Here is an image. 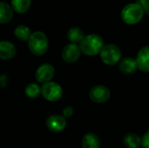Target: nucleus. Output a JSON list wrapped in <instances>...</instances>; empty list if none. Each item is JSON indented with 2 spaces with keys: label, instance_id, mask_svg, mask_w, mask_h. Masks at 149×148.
Segmentation results:
<instances>
[{
  "label": "nucleus",
  "instance_id": "obj_1",
  "mask_svg": "<svg viewBox=\"0 0 149 148\" xmlns=\"http://www.w3.org/2000/svg\"><path fill=\"white\" fill-rule=\"evenodd\" d=\"M103 38L96 34H89L85 36L79 43V49L81 52L87 56H94L100 52L104 46Z\"/></svg>",
  "mask_w": 149,
  "mask_h": 148
},
{
  "label": "nucleus",
  "instance_id": "obj_5",
  "mask_svg": "<svg viewBox=\"0 0 149 148\" xmlns=\"http://www.w3.org/2000/svg\"><path fill=\"white\" fill-rule=\"evenodd\" d=\"M41 93L46 100L55 102L62 98L63 90L58 83L50 81L43 84L41 87Z\"/></svg>",
  "mask_w": 149,
  "mask_h": 148
},
{
  "label": "nucleus",
  "instance_id": "obj_4",
  "mask_svg": "<svg viewBox=\"0 0 149 148\" xmlns=\"http://www.w3.org/2000/svg\"><path fill=\"white\" fill-rule=\"evenodd\" d=\"M100 54L103 63L107 65H114L115 64L119 63L121 58L120 49L113 44L104 45Z\"/></svg>",
  "mask_w": 149,
  "mask_h": 148
},
{
  "label": "nucleus",
  "instance_id": "obj_21",
  "mask_svg": "<svg viewBox=\"0 0 149 148\" xmlns=\"http://www.w3.org/2000/svg\"><path fill=\"white\" fill-rule=\"evenodd\" d=\"M142 148H149V131H148L141 138Z\"/></svg>",
  "mask_w": 149,
  "mask_h": 148
},
{
  "label": "nucleus",
  "instance_id": "obj_7",
  "mask_svg": "<svg viewBox=\"0 0 149 148\" xmlns=\"http://www.w3.org/2000/svg\"><path fill=\"white\" fill-rule=\"evenodd\" d=\"M81 55V51L79 46L76 44H69L65 46L62 51V58L63 59L68 63L72 64L76 62Z\"/></svg>",
  "mask_w": 149,
  "mask_h": 148
},
{
  "label": "nucleus",
  "instance_id": "obj_10",
  "mask_svg": "<svg viewBox=\"0 0 149 148\" xmlns=\"http://www.w3.org/2000/svg\"><path fill=\"white\" fill-rule=\"evenodd\" d=\"M138 69L143 72H149V45L142 47L136 57Z\"/></svg>",
  "mask_w": 149,
  "mask_h": 148
},
{
  "label": "nucleus",
  "instance_id": "obj_3",
  "mask_svg": "<svg viewBox=\"0 0 149 148\" xmlns=\"http://www.w3.org/2000/svg\"><path fill=\"white\" fill-rule=\"evenodd\" d=\"M144 15V10L136 3L127 4L121 10V18L127 24H135L139 23Z\"/></svg>",
  "mask_w": 149,
  "mask_h": 148
},
{
  "label": "nucleus",
  "instance_id": "obj_17",
  "mask_svg": "<svg viewBox=\"0 0 149 148\" xmlns=\"http://www.w3.org/2000/svg\"><path fill=\"white\" fill-rule=\"evenodd\" d=\"M31 3V0H11V7L14 11L23 14L29 10Z\"/></svg>",
  "mask_w": 149,
  "mask_h": 148
},
{
  "label": "nucleus",
  "instance_id": "obj_2",
  "mask_svg": "<svg viewBox=\"0 0 149 148\" xmlns=\"http://www.w3.org/2000/svg\"><path fill=\"white\" fill-rule=\"evenodd\" d=\"M28 44L31 51L36 56L44 55L49 46V41L46 35L42 31L32 32L29 40Z\"/></svg>",
  "mask_w": 149,
  "mask_h": 148
},
{
  "label": "nucleus",
  "instance_id": "obj_12",
  "mask_svg": "<svg viewBox=\"0 0 149 148\" xmlns=\"http://www.w3.org/2000/svg\"><path fill=\"white\" fill-rule=\"evenodd\" d=\"M16 55L15 45L9 41L0 42V58L10 59Z\"/></svg>",
  "mask_w": 149,
  "mask_h": 148
},
{
  "label": "nucleus",
  "instance_id": "obj_19",
  "mask_svg": "<svg viewBox=\"0 0 149 148\" xmlns=\"http://www.w3.org/2000/svg\"><path fill=\"white\" fill-rule=\"evenodd\" d=\"M25 94L30 99H37L41 94V87L37 84L31 83L25 88Z\"/></svg>",
  "mask_w": 149,
  "mask_h": 148
},
{
  "label": "nucleus",
  "instance_id": "obj_20",
  "mask_svg": "<svg viewBox=\"0 0 149 148\" xmlns=\"http://www.w3.org/2000/svg\"><path fill=\"white\" fill-rule=\"evenodd\" d=\"M136 3L141 6V8L144 10V13L146 12L149 14V0H137Z\"/></svg>",
  "mask_w": 149,
  "mask_h": 148
},
{
  "label": "nucleus",
  "instance_id": "obj_14",
  "mask_svg": "<svg viewBox=\"0 0 149 148\" xmlns=\"http://www.w3.org/2000/svg\"><path fill=\"white\" fill-rule=\"evenodd\" d=\"M82 148H100V140L98 136L93 133H86L82 139Z\"/></svg>",
  "mask_w": 149,
  "mask_h": 148
},
{
  "label": "nucleus",
  "instance_id": "obj_18",
  "mask_svg": "<svg viewBox=\"0 0 149 148\" xmlns=\"http://www.w3.org/2000/svg\"><path fill=\"white\" fill-rule=\"evenodd\" d=\"M14 35L16 36V38L17 39L22 40V41H26V40H29L30 37L31 35V30L29 27H27L26 25H24V24H20L15 28Z\"/></svg>",
  "mask_w": 149,
  "mask_h": 148
},
{
  "label": "nucleus",
  "instance_id": "obj_6",
  "mask_svg": "<svg viewBox=\"0 0 149 148\" xmlns=\"http://www.w3.org/2000/svg\"><path fill=\"white\" fill-rule=\"evenodd\" d=\"M89 96H90V99L93 102L101 104V103H105L107 100H109L111 93L107 87L100 85H96L91 89Z\"/></svg>",
  "mask_w": 149,
  "mask_h": 148
},
{
  "label": "nucleus",
  "instance_id": "obj_11",
  "mask_svg": "<svg viewBox=\"0 0 149 148\" xmlns=\"http://www.w3.org/2000/svg\"><path fill=\"white\" fill-rule=\"evenodd\" d=\"M119 69L122 73L125 74L134 73L138 69L136 59L131 57H127L120 59V61L119 62Z\"/></svg>",
  "mask_w": 149,
  "mask_h": 148
},
{
  "label": "nucleus",
  "instance_id": "obj_22",
  "mask_svg": "<svg viewBox=\"0 0 149 148\" xmlns=\"http://www.w3.org/2000/svg\"><path fill=\"white\" fill-rule=\"evenodd\" d=\"M72 114H73V108L71 107V106L65 107V108L64 109V111H63L64 118H69V117H71Z\"/></svg>",
  "mask_w": 149,
  "mask_h": 148
},
{
  "label": "nucleus",
  "instance_id": "obj_16",
  "mask_svg": "<svg viewBox=\"0 0 149 148\" xmlns=\"http://www.w3.org/2000/svg\"><path fill=\"white\" fill-rule=\"evenodd\" d=\"M84 37L83 31L79 27H72L67 31V38L72 42V44H77V43H80Z\"/></svg>",
  "mask_w": 149,
  "mask_h": 148
},
{
  "label": "nucleus",
  "instance_id": "obj_8",
  "mask_svg": "<svg viewBox=\"0 0 149 148\" xmlns=\"http://www.w3.org/2000/svg\"><path fill=\"white\" fill-rule=\"evenodd\" d=\"M35 76L39 83L45 84L50 82L54 76V68L50 64H44L38 68Z\"/></svg>",
  "mask_w": 149,
  "mask_h": 148
},
{
  "label": "nucleus",
  "instance_id": "obj_9",
  "mask_svg": "<svg viewBox=\"0 0 149 148\" xmlns=\"http://www.w3.org/2000/svg\"><path fill=\"white\" fill-rule=\"evenodd\" d=\"M47 127L54 133L62 132L66 126V120L65 118L59 115H52L48 117L46 120Z\"/></svg>",
  "mask_w": 149,
  "mask_h": 148
},
{
  "label": "nucleus",
  "instance_id": "obj_13",
  "mask_svg": "<svg viewBox=\"0 0 149 148\" xmlns=\"http://www.w3.org/2000/svg\"><path fill=\"white\" fill-rule=\"evenodd\" d=\"M13 17V9L12 7L5 3L0 2V24L9 23Z\"/></svg>",
  "mask_w": 149,
  "mask_h": 148
},
{
  "label": "nucleus",
  "instance_id": "obj_15",
  "mask_svg": "<svg viewBox=\"0 0 149 148\" xmlns=\"http://www.w3.org/2000/svg\"><path fill=\"white\" fill-rule=\"evenodd\" d=\"M124 145L127 148H139L141 147V139L134 133H127L124 138Z\"/></svg>",
  "mask_w": 149,
  "mask_h": 148
},
{
  "label": "nucleus",
  "instance_id": "obj_23",
  "mask_svg": "<svg viewBox=\"0 0 149 148\" xmlns=\"http://www.w3.org/2000/svg\"><path fill=\"white\" fill-rule=\"evenodd\" d=\"M8 83V79L5 75H2L0 77V86L1 87H4Z\"/></svg>",
  "mask_w": 149,
  "mask_h": 148
}]
</instances>
